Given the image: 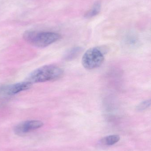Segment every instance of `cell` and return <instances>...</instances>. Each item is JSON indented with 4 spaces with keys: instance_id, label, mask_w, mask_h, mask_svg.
<instances>
[{
    "instance_id": "cell-1",
    "label": "cell",
    "mask_w": 151,
    "mask_h": 151,
    "mask_svg": "<svg viewBox=\"0 0 151 151\" xmlns=\"http://www.w3.org/2000/svg\"><path fill=\"white\" fill-rule=\"evenodd\" d=\"M64 73V70L57 65H45L32 72L26 81L33 84L56 81L61 78Z\"/></svg>"
},
{
    "instance_id": "cell-2",
    "label": "cell",
    "mask_w": 151,
    "mask_h": 151,
    "mask_svg": "<svg viewBox=\"0 0 151 151\" xmlns=\"http://www.w3.org/2000/svg\"><path fill=\"white\" fill-rule=\"evenodd\" d=\"M61 35L50 32L27 31L23 34L24 40L30 45L38 48H44L60 40Z\"/></svg>"
},
{
    "instance_id": "cell-3",
    "label": "cell",
    "mask_w": 151,
    "mask_h": 151,
    "mask_svg": "<svg viewBox=\"0 0 151 151\" xmlns=\"http://www.w3.org/2000/svg\"><path fill=\"white\" fill-rule=\"evenodd\" d=\"M104 59L103 51L98 47H94L85 52L82 58V64L87 70H94L100 67Z\"/></svg>"
},
{
    "instance_id": "cell-4",
    "label": "cell",
    "mask_w": 151,
    "mask_h": 151,
    "mask_svg": "<svg viewBox=\"0 0 151 151\" xmlns=\"http://www.w3.org/2000/svg\"><path fill=\"white\" fill-rule=\"evenodd\" d=\"M32 85V83L26 81L22 82L0 86V95L4 96H14L30 89Z\"/></svg>"
},
{
    "instance_id": "cell-5",
    "label": "cell",
    "mask_w": 151,
    "mask_h": 151,
    "mask_svg": "<svg viewBox=\"0 0 151 151\" xmlns=\"http://www.w3.org/2000/svg\"><path fill=\"white\" fill-rule=\"evenodd\" d=\"M43 126L42 122L37 120L26 121L19 123L14 127V132L18 135H23L40 128Z\"/></svg>"
},
{
    "instance_id": "cell-6",
    "label": "cell",
    "mask_w": 151,
    "mask_h": 151,
    "mask_svg": "<svg viewBox=\"0 0 151 151\" xmlns=\"http://www.w3.org/2000/svg\"><path fill=\"white\" fill-rule=\"evenodd\" d=\"M101 9V3L97 1L93 4L91 9L90 10L85 14V17L86 18H91L95 17L99 14Z\"/></svg>"
},
{
    "instance_id": "cell-7",
    "label": "cell",
    "mask_w": 151,
    "mask_h": 151,
    "mask_svg": "<svg viewBox=\"0 0 151 151\" xmlns=\"http://www.w3.org/2000/svg\"><path fill=\"white\" fill-rule=\"evenodd\" d=\"M120 137L118 135H111L101 139V143L107 146H111L117 143L120 141Z\"/></svg>"
},
{
    "instance_id": "cell-8",
    "label": "cell",
    "mask_w": 151,
    "mask_h": 151,
    "mask_svg": "<svg viewBox=\"0 0 151 151\" xmlns=\"http://www.w3.org/2000/svg\"><path fill=\"white\" fill-rule=\"evenodd\" d=\"M151 105L150 99L145 100L139 104L137 106L136 109L138 111H143L149 108Z\"/></svg>"
},
{
    "instance_id": "cell-9",
    "label": "cell",
    "mask_w": 151,
    "mask_h": 151,
    "mask_svg": "<svg viewBox=\"0 0 151 151\" xmlns=\"http://www.w3.org/2000/svg\"><path fill=\"white\" fill-rule=\"evenodd\" d=\"M79 51V48L77 47L73 49L69 53L67 54L66 58H68V59L73 58L74 57V56L76 55V54H78V52Z\"/></svg>"
}]
</instances>
